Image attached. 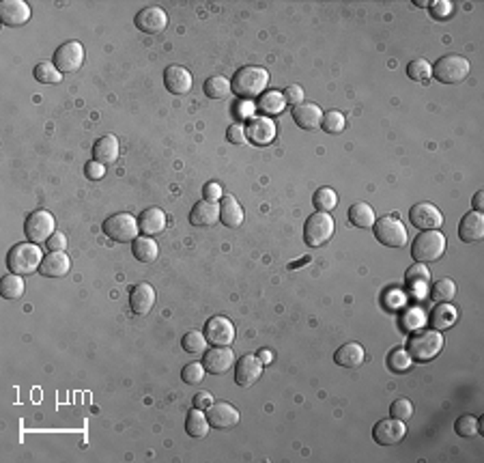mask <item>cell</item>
Returning a JSON list of instances; mask_svg holds the SVG:
<instances>
[{
  "instance_id": "1",
  "label": "cell",
  "mask_w": 484,
  "mask_h": 463,
  "mask_svg": "<svg viewBox=\"0 0 484 463\" xmlns=\"http://www.w3.org/2000/svg\"><path fill=\"white\" fill-rule=\"evenodd\" d=\"M267 84H269L267 69H263L258 65H246L233 76L231 89H233L235 95H239L243 99H254V97H261L265 93Z\"/></svg>"
},
{
  "instance_id": "2",
  "label": "cell",
  "mask_w": 484,
  "mask_h": 463,
  "mask_svg": "<svg viewBox=\"0 0 484 463\" xmlns=\"http://www.w3.org/2000/svg\"><path fill=\"white\" fill-rule=\"evenodd\" d=\"M443 349V337L439 330H418L407 341V354L415 362H430Z\"/></svg>"
},
{
  "instance_id": "3",
  "label": "cell",
  "mask_w": 484,
  "mask_h": 463,
  "mask_svg": "<svg viewBox=\"0 0 484 463\" xmlns=\"http://www.w3.org/2000/svg\"><path fill=\"white\" fill-rule=\"evenodd\" d=\"M41 263H44V252L33 242L18 244L7 254V267H9V272L11 274H18V276H29V274L39 272Z\"/></svg>"
},
{
  "instance_id": "4",
  "label": "cell",
  "mask_w": 484,
  "mask_h": 463,
  "mask_svg": "<svg viewBox=\"0 0 484 463\" xmlns=\"http://www.w3.org/2000/svg\"><path fill=\"white\" fill-rule=\"evenodd\" d=\"M445 252V237L439 231H424L415 237L411 246V257L415 263H433L439 261Z\"/></svg>"
},
{
  "instance_id": "5",
  "label": "cell",
  "mask_w": 484,
  "mask_h": 463,
  "mask_svg": "<svg viewBox=\"0 0 484 463\" xmlns=\"http://www.w3.org/2000/svg\"><path fill=\"white\" fill-rule=\"evenodd\" d=\"M334 218L330 214H323V211H316L312 214L308 220H306V226H303V239H306V246L308 248H321L326 246L332 235H334Z\"/></svg>"
},
{
  "instance_id": "6",
  "label": "cell",
  "mask_w": 484,
  "mask_h": 463,
  "mask_svg": "<svg viewBox=\"0 0 484 463\" xmlns=\"http://www.w3.org/2000/svg\"><path fill=\"white\" fill-rule=\"evenodd\" d=\"M469 71H471L469 61L465 56H458V54L441 56L433 65V78L443 82V84H458V82L467 80Z\"/></svg>"
},
{
  "instance_id": "7",
  "label": "cell",
  "mask_w": 484,
  "mask_h": 463,
  "mask_svg": "<svg viewBox=\"0 0 484 463\" xmlns=\"http://www.w3.org/2000/svg\"><path fill=\"white\" fill-rule=\"evenodd\" d=\"M373 229H375V237L388 248H403L407 244V229L396 214L381 216L379 220H375Z\"/></svg>"
},
{
  "instance_id": "8",
  "label": "cell",
  "mask_w": 484,
  "mask_h": 463,
  "mask_svg": "<svg viewBox=\"0 0 484 463\" xmlns=\"http://www.w3.org/2000/svg\"><path fill=\"white\" fill-rule=\"evenodd\" d=\"M101 229L112 242H119V244L133 242L138 237V231H140L138 220L131 214H114V216L106 218Z\"/></svg>"
},
{
  "instance_id": "9",
  "label": "cell",
  "mask_w": 484,
  "mask_h": 463,
  "mask_svg": "<svg viewBox=\"0 0 484 463\" xmlns=\"http://www.w3.org/2000/svg\"><path fill=\"white\" fill-rule=\"evenodd\" d=\"M56 233V222H54V216L46 209H37L33 211L26 222H24V235L29 237V242L33 244H41V242H48L52 235Z\"/></svg>"
},
{
  "instance_id": "10",
  "label": "cell",
  "mask_w": 484,
  "mask_h": 463,
  "mask_svg": "<svg viewBox=\"0 0 484 463\" xmlns=\"http://www.w3.org/2000/svg\"><path fill=\"white\" fill-rule=\"evenodd\" d=\"M84 63V48L80 41H67L56 48L54 52V65L61 74H74Z\"/></svg>"
},
{
  "instance_id": "11",
  "label": "cell",
  "mask_w": 484,
  "mask_h": 463,
  "mask_svg": "<svg viewBox=\"0 0 484 463\" xmlns=\"http://www.w3.org/2000/svg\"><path fill=\"white\" fill-rule=\"evenodd\" d=\"M409 220L420 231H439L443 224V216L433 203H415L409 211Z\"/></svg>"
},
{
  "instance_id": "12",
  "label": "cell",
  "mask_w": 484,
  "mask_h": 463,
  "mask_svg": "<svg viewBox=\"0 0 484 463\" xmlns=\"http://www.w3.org/2000/svg\"><path fill=\"white\" fill-rule=\"evenodd\" d=\"M205 337L216 347H228L235 341V326L226 317H211L205 326Z\"/></svg>"
},
{
  "instance_id": "13",
  "label": "cell",
  "mask_w": 484,
  "mask_h": 463,
  "mask_svg": "<svg viewBox=\"0 0 484 463\" xmlns=\"http://www.w3.org/2000/svg\"><path fill=\"white\" fill-rule=\"evenodd\" d=\"M263 375V362L258 356H241L235 369V382L241 388H252Z\"/></svg>"
},
{
  "instance_id": "14",
  "label": "cell",
  "mask_w": 484,
  "mask_h": 463,
  "mask_svg": "<svg viewBox=\"0 0 484 463\" xmlns=\"http://www.w3.org/2000/svg\"><path fill=\"white\" fill-rule=\"evenodd\" d=\"M407 435V427L403 420L390 418V420H379L373 429V437L381 446H394Z\"/></svg>"
},
{
  "instance_id": "15",
  "label": "cell",
  "mask_w": 484,
  "mask_h": 463,
  "mask_svg": "<svg viewBox=\"0 0 484 463\" xmlns=\"http://www.w3.org/2000/svg\"><path fill=\"white\" fill-rule=\"evenodd\" d=\"M136 26L146 35H157L168 26V16L161 7H146L136 16Z\"/></svg>"
},
{
  "instance_id": "16",
  "label": "cell",
  "mask_w": 484,
  "mask_h": 463,
  "mask_svg": "<svg viewBox=\"0 0 484 463\" xmlns=\"http://www.w3.org/2000/svg\"><path fill=\"white\" fill-rule=\"evenodd\" d=\"M0 20L5 26H22L31 20V7L24 0H3L0 3Z\"/></svg>"
},
{
  "instance_id": "17",
  "label": "cell",
  "mask_w": 484,
  "mask_h": 463,
  "mask_svg": "<svg viewBox=\"0 0 484 463\" xmlns=\"http://www.w3.org/2000/svg\"><path fill=\"white\" fill-rule=\"evenodd\" d=\"M164 84L166 89L173 93V95H188L192 91V84H194V78L192 74L181 67V65H171L166 67L164 71Z\"/></svg>"
},
{
  "instance_id": "18",
  "label": "cell",
  "mask_w": 484,
  "mask_h": 463,
  "mask_svg": "<svg viewBox=\"0 0 484 463\" xmlns=\"http://www.w3.org/2000/svg\"><path fill=\"white\" fill-rule=\"evenodd\" d=\"M71 269V259L67 257L65 250H52L50 254L44 257V263L39 267V274L46 278H61L67 276Z\"/></svg>"
},
{
  "instance_id": "19",
  "label": "cell",
  "mask_w": 484,
  "mask_h": 463,
  "mask_svg": "<svg viewBox=\"0 0 484 463\" xmlns=\"http://www.w3.org/2000/svg\"><path fill=\"white\" fill-rule=\"evenodd\" d=\"M235 362V354L228 349V347H213L209 352H205V371L211 373V375H222L226 373Z\"/></svg>"
},
{
  "instance_id": "20",
  "label": "cell",
  "mask_w": 484,
  "mask_h": 463,
  "mask_svg": "<svg viewBox=\"0 0 484 463\" xmlns=\"http://www.w3.org/2000/svg\"><path fill=\"white\" fill-rule=\"evenodd\" d=\"M155 289L148 282H140L129 293V306L136 315H146L155 304Z\"/></svg>"
},
{
  "instance_id": "21",
  "label": "cell",
  "mask_w": 484,
  "mask_h": 463,
  "mask_svg": "<svg viewBox=\"0 0 484 463\" xmlns=\"http://www.w3.org/2000/svg\"><path fill=\"white\" fill-rule=\"evenodd\" d=\"M458 237L465 244L480 242L484 237V216L480 211H469L467 216H463L458 224Z\"/></svg>"
},
{
  "instance_id": "22",
  "label": "cell",
  "mask_w": 484,
  "mask_h": 463,
  "mask_svg": "<svg viewBox=\"0 0 484 463\" xmlns=\"http://www.w3.org/2000/svg\"><path fill=\"white\" fill-rule=\"evenodd\" d=\"M119 140L114 134H106L101 136L95 144H93V158L95 162L108 166V164H114L119 160Z\"/></svg>"
},
{
  "instance_id": "23",
  "label": "cell",
  "mask_w": 484,
  "mask_h": 463,
  "mask_svg": "<svg viewBox=\"0 0 484 463\" xmlns=\"http://www.w3.org/2000/svg\"><path fill=\"white\" fill-rule=\"evenodd\" d=\"M207 418H209V424L216 429H231L239 422V412L231 403L222 401V403H213L209 407Z\"/></svg>"
},
{
  "instance_id": "24",
  "label": "cell",
  "mask_w": 484,
  "mask_h": 463,
  "mask_svg": "<svg viewBox=\"0 0 484 463\" xmlns=\"http://www.w3.org/2000/svg\"><path fill=\"white\" fill-rule=\"evenodd\" d=\"M138 226H140V233H144L148 237H155L159 233H164V229H166V214L161 211L159 207H148V209H144L140 214Z\"/></svg>"
},
{
  "instance_id": "25",
  "label": "cell",
  "mask_w": 484,
  "mask_h": 463,
  "mask_svg": "<svg viewBox=\"0 0 484 463\" xmlns=\"http://www.w3.org/2000/svg\"><path fill=\"white\" fill-rule=\"evenodd\" d=\"M293 121L301 127V129H316L323 121V110L316 104H299L293 108Z\"/></svg>"
},
{
  "instance_id": "26",
  "label": "cell",
  "mask_w": 484,
  "mask_h": 463,
  "mask_svg": "<svg viewBox=\"0 0 484 463\" xmlns=\"http://www.w3.org/2000/svg\"><path fill=\"white\" fill-rule=\"evenodd\" d=\"M220 220V205L211 201H201L192 207L190 222L194 226H213Z\"/></svg>"
},
{
  "instance_id": "27",
  "label": "cell",
  "mask_w": 484,
  "mask_h": 463,
  "mask_svg": "<svg viewBox=\"0 0 484 463\" xmlns=\"http://www.w3.org/2000/svg\"><path fill=\"white\" fill-rule=\"evenodd\" d=\"M246 131H248V138L254 144H267L276 136V125L269 119H265V116H254L250 121V125L246 127Z\"/></svg>"
},
{
  "instance_id": "28",
  "label": "cell",
  "mask_w": 484,
  "mask_h": 463,
  "mask_svg": "<svg viewBox=\"0 0 484 463\" xmlns=\"http://www.w3.org/2000/svg\"><path fill=\"white\" fill-rule=\"evenodd\" d=\"M364 356H366V352L360 343H347L334 354V362L343 369H358V367H362Z\"/></svg>"
},
{
  "instance_id": "29",
  "label": "cell",
  "mask_w": 484,
  "mask_h": 463,
  "mask_svg": "<svg viewBox=\"0 0 484 463\" xmlns=\"http://www.w3.org/2000/svg\"><path fill=\"white\" fill-rule=\"evenodd\" d=\"M220 220L228 229H239L243 224V207L237 203L235 196H231V194L222 196V203H220Z\"/></svg>"
},
{
  "instance_id": "30",
  "label": "cell",
  "mask_w": 484,
  "mask_h": 463,
  "mask_svg": "<svg viewBox=\"0 0 484 463\" xmlns=\"http://www.w3.org/2000/svg\"><path fill=\"white\" fill-rule=\"evenodd\" d=\"M456 319H458V313L450 302L437 304L430 313V326H433V330H439V332L452 328L456 324Z\"/></svg>"
},
{
  "instance_id": "31",
  "label": "cell",
  "mask_w": 484,
  "mask_h": 463,
  "mask_svg": "<svg viewBox=\"0 0 484 463\" xmlns=\"http://www.w3.org/2000/svg\"><path fill=\"white\" fill-rule=\"evenodd\" d=\"M286 108V99L282 95V91H265L258 97V110L267 116H276L280 112H284Z\"/></svg>"
},
{
  "instance_id": "32",
  "label": "cell",
  "mask_w": 484,
  "mask_h": 463,
  "mask_svg": "<svg viewBox=\"0 0 484 463\" xmlns=\"http://www.w3.org/2000/svg\"><path fill=\"white\" fill-rule=\"evenodd\" d=\"M131 252L133 257L140 261V263H153L159 254V248L157 244L153 242V237L144 235V237H136L133 239V246H131Z\"/></svg>"
},
{
  "instance_id": "33",
  "label": "cell",
  "mask_w": 484,
  "mask_h": 463,
  "mask_svg": "<svg viewBox=\"0 0 484 463\" xmlns=\"http://www.w3.org/2000/svg\"><path fill=\"white\" fill-rule=\"evenodd\" d=\"M375 209L368 203H356L349 209V222L358 229H370L375 224Z\"/></svg>"
},
{
  "instance_id": "34",
  "label": "cell",
  "mask_w": 484,
  "mask_h": 463,
  "mask_svg": "<svg viewBox=\"0 0 484 463\" xmlns=\"http://www.w3.org/2000/svg\"><path fill=\"white\" fill-rule=\"evenodd\" d=\"M209 418L205 416V412L203 409H192L190 414H188V422H186V431H188V435H192V437H207V433H209Z\"/></svg>"
},
{
  "instance_id": "35",
  "label": "cell",
  "mask_w": 484,
  "mask_h": 463,
  "mask_svg": "<svg viewBox=\"0 0 484 463\" xmlns=\"http://www.w3.org/2000/svg\"><path fill=\"white\" fill-rule=\"evenodd\" d=\"M0 295L5 299H20L24 295V280L18 274H7L0 280Z\"/></svg>"
},
{
  "instance_id": "36",
  "label": "cell",
  "mask_w": 484,
  "mask_h": 463,
  "mask_svg": "<svg viewBox=\"0 0 484 463\" xmlns=\"http://www.w3.org/2000/svg\"><path fill=\"white\" fill-rule=\"evenodd\" d=\"M428 282H430V269L426 267V263H415L405 272V284L409 289H420Z\"/></svg>"
},
{
  "instance_id": "37",
  "label": "cell",
  "mask_w": 484,
  "mask_h": 463,
  "mask_svg": "<svg viewBox=\"0 0 484 463\" xmlns=\"http://www.w3.org/2000/svg\"><path fill=\"white\" fill-rule=\"evenodd\" d=\"M207 337H205V332H196V330H192V332H188L186 337H183V341H181V347L188 352V354H192V356H205V352H207Z\"/></svg>"
},
{
  "instance_id": "38",
  "label": "cell",
  "mask_w": 484,
  "mask_h": 463,
  "mask_svg": "<svg viewBox=\"0 0 484 463\" xmlns=\"http://www.w3.org/2000/svg\"><path fill=\"white\" fill-rule=\"evenodd\" d=\"M430 295H433V299H435V302H439V304L452 302V299H454V295H456V284H454V280H450V278H441V280L433 282V287H430Z\"/></svg>"
},
{
  "instance_id": "39",
  "label": "cell",
  "mask_w": 484,
  "mask_h": 463,
  "mask_svg": "<svg viewBox=\"0 0 484 463\" xmlns=\"http://www.w3.org/2000/svg\"><path fill=\"white\" fill-rule=\"evenodd\" d=\"M314 207L323 214H330L336 205H338V196L332 188H318L314 192V199H312Z\"/></svg>"
},
{
  "instance_id": "40",
  "label": "cell",
  "mask_w": 484,
  "mask_h": 463,
  "mask_svg": "<svg viewBox=\"0 0 484 463\" xmlns=\"http://www.w3.org/2000/svg\"><path fill=\"white\" fill-rule=\"evenodd\" d=\"M205 95H209L211 99H224L233 89H231V82L222 76H211L209 80H205Z\"/></svg>"
},
{
  "instance_id": "41",
  "label": "cell",
  "mask_w": 484,
  "mask_h": 463,
  "mask_svg": "<svg viewBox=\"0 0 484 463\" xmlns=\"http://www.w3.org/2000/svg\"><path fill=\"white\" fill-rule=\"evenodd\" d=\"M33 76H35L39 82H44V84H59V82L63 80V74H61L59 67H56L54 63H50V61L39 63V65L35 67Z\"/></svg>"
},
{
  "instance_id": "42",
  "label": "cell",
  "mask_w": 484,
  "mask_h": 463,
  "mask_svg": "<svg viewBox=\"0 0 484 463\" xmlns=\"http://www.w3.org/2000/svg\"><path fill=\"white\" fill-rule=\"evenodd\" d=\"M407 76L415 82H428L433 78V65L424 59H415L407 67Z\"/></svg>"
},
{
  "instance_id": "43",
  "label": "cell",
  "mask_w": 484,
  "mask_h": 463,
  "mask_svg": "<svg viewBox=\"0 0 484 463\" xmlns=\"http://www.w3.org/2000/svg\"><path fill=\"white\" fill-rule=\"evenodd\" d=\"M321 125L328 134H341L347 127V119L341 110H330V112H323Z\"/></svg>"
},
{
  "instance_id": "44",
  "label": "cell",
  "mask_w": 484,
  "mask_h": 463,
  "mask_svg": "<svg viewBox=\"0 0 484 463\" xmlns=\"http://www.w3.org/2000/svg\"><path fill=\"white\" fill-rule=\"evenodd\" d=\"M411 356L407 354V349H394L390 356H388V369L392 373H407L411 369Z\"/></svg>"
},
{
  "instance_id": "45",
  "label": "cell",
  "mask_w": 484,
  "mask_h": 463,
  "mask_svg": "<svg viewBox=\"0 0 484 463\" xmlns=\"http://www.w3.org/2000/svg\"><path fill=\"white\" fill-rule=\"evenodd\" d=\"M205 375H207V371H205V364L203 362H190L181 371V379L188 386H198L205 379Z\"/></svg>"
},
{
  "instance_id": "46",
  "label": "cell",
  "mask_w": 484,
  "mask_h": 463,
  "mask_svg": "<svg viewBox=\"0 0 484 463\" xmlns=\"http://www.w3.org/2000/svg\"><path fill=\"white\" fill-rule=\"evenodd\" d=\"M478 429H480V420L471 414H465L454 422V431L460 437H473L478 433Z\"/></svg>"
},
{
  "instance_id": "47",
  "label": "cell",
  "mask_w": 484,
  "mask_h": 463,
  "mask_svg": "<svg viewBox=\"0 0 484 463\" xmlns=\"http://www.w3.org/2000/svg\"><path fill=\"white\" fill-rule=\"evenodd\" d=\"M390 414H392V418L405 422V420H409L413 416V403L409 399H396L392 403V407H390Z\"/></svg>"
},
{
  "instance_id": "48",
  "label": "cell",
  "mask_w": 484,
  "mask_h": 463,
  "mask_svg": "<svg viewBox=\"0 0 484 463\" xmlns=\"http://www.w3.org/2000/svg\"><path fill=\"white\" fill-rule=\"evenodd\" d=\"M428 7H430V16L435 20H448L454 14V5L450 0H437V3H430Z\"/></svg>"
},
{
  "instance_id": "49",
  "label": "cell",
  "mask_w": 484,
  "mask_h": 463,
  "mask_svg": "<svg viewBox=\"0 0 484 463\" xmlns=\"http://www.w3.org/2000/svg\"><path fill=\"white\" fill-rule=\"evenodd\" d=\"M226 140L231 144H243L248 140V131H246V125L243 123H233L228 129H226Z\"/></svg>"
},
{
  "instance_id": "50",
  "label": "cell",
  "mask_w": 484,
  "mask_h": 463,
  "mask_svg": "<svg viewBox=\"0 0 484 463\" xmlns=\"http://www.w3.org/2000/svg\"><path fill=\"white\" fill-rule=\"evenodd\" d=\"M282 95H284V99H286V104H291L293 108L295 106H299V104H303V89L299 86V84H291V86H286L284 91H282Z\"/></svg>"
},
{
  "instance_id": "51",
  "label": "cell",
  "mask_w": 484,
  "mask_h": 463,
  "mask_svg": "<svg viewBox=\"0 0 484 463\" xmlns=\"http://www.w3.org/2000/svg\"><path fill=\"white\" fill-rule=\"evenodd\" d=\"M84 175H86L89 179H93V181H99V179L106 175V166L93 160V162H89V164L84 166Z\"/></svg>"
},
{
  "instance_id": "52",
  "label": "cell",
  "mask_w": 484,
  "mask_h": 463,
  "mask_svg": "<svg viewBox=\"0 0 484 463\" xmlns=\"http://www.w3.org/2000/svg\"><path fill=\"white\" fill-rule=\"evenodd\" d=\"M203 196H205V201H211V203L222 201V188H220V184L209 181V184L203 188Z\"/></svg>"
},
{
  "instance_id": "53",
  "label": "cell",
  "mask_w": 484,
  "mask_h": 463,
  "mask_svg": "<svg viewBox=\"0 0 484 463\" xmlns=\"http://www.w3.org/2000/svg\"><path fill=\"white\" fill-rule=\"evenodd\" d=\"M46 244H48V250H50V252H52V250H65L67 244H69V239H67L65 233H54Z\"/></svg>"
},
{
  "instance_id": "54",
  "label": "cell",
  "mask_w": 484,
  "mask_h": 463,
  "mask_svg": "<svg viewBox=\"0 0 484 463\" xmlns=\"http://www.w3.org/2000/svg\"><path fill=\"white\" fill-rule=\"evenodd\" d=\"M211 405H213L211 392H205V390H203V392H196V394H194V407H196V409H203V412H205V409H209Z\"/></svg>"
},
{
  "instance_id": "55",
  "label": "cell",
  "mask_w": 484,
  "mask_h": 463,
  "mask_svg": "<svg viewBox=\"0 0 484 463\" xmlns=\"http://www.w3.org/2000/svg\"><path fill=\"white\" fill-rule=\"evenodd\" d=\"M471 205H473V211H484V192L480 190V192H475L473 194V199H471Z\"/></svg>"
},
{
  "instance_id": "56",
  "label": "cell",
  "mask_w": 484,
  "mask_h": 463,
  "mask_svg": "<svg viewBox=\"0 0 484 463\" xmlns=\"http://www.w3.org/2000/svg\"><path fill=\"white\" fill-rule=\"evenodd\" d=\"M258 358H261V362H263V364H269V362L273 360V356H271V352H269V349H261V352H258Z\"/></svg>"
}]
</instances>
